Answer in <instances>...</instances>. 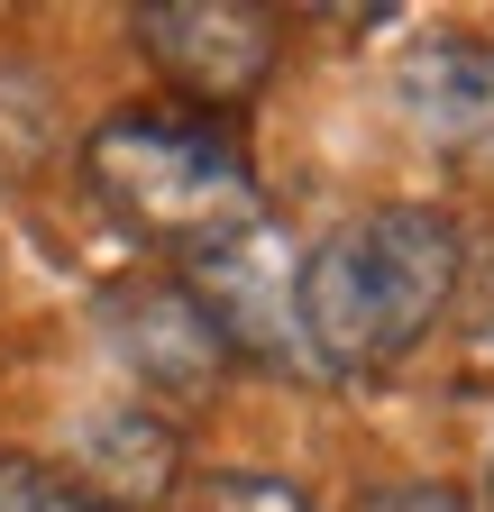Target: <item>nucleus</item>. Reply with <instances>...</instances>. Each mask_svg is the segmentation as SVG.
Here are the masks:
<instances>
[{
  "label": "nucleus",
  "mask_w": 494,
  "mask_h": 512,
  "mask_svg": "<svg viewBox=\"0 0 494 512\" xmlns=\"http://www.w3.org/2000/svg\"><path fill=\"white\" fill-rule=\"evenodd\" d=\"M394 101L412 138L449 165L494 174V37H421L394 64Z\"/></svg>",
  "instance_id": "obj_4"
},
{
  "label": "nucleus",
  "mask_w": 494,
  "mask_h": 512,
  "mask_svg": "<svg viewBox=\"0 0 494 512\" xmlns=\"http://www.w3.org/2000/svg\"><path fill=\"white\" fill-rule=\"evenodd\" d=\"M458 247L467 229L430 202H385L339 220L312 256L293 266V330L302 357L330 375H385L430 330H449L458 293Z\"/></svg>",
  "instance_id": "obj_1"
},
{
  "label": "nucleus",
  "mask_w": 494,
  "mask_h": 512,
  "mask_svg": "<svg viewBox=\"0 0 494 512\" xmlns=\"http://www.w3.org/2000/svg\"><path fill=\"white\" fill-rule=\"evenodd\" d=\"M449 330L494 366V238L458 247V293H449Z\"/></svg>",
  "instance_id": "obj_9"
},
{
  "label": "nucleus",
  "mask_w": 494,
  "mask_h": 512,
  "mask_svg": "<svg viewBox=\"0 0 494 512\" xmlns=\"http://www.w3.org/2000/svg\"><path fill=\"white\" fill-rule=\"evenodd\" d=\"M0 512H119L110 494L74 485L65 467H37V458H0Z\"/></svg>",
  "instance_id": "obj_8"
},
{
  "label": "nucleus",
  "mask_w": 494,
  "mask_h": 512,
  "mask_svg": "<svg viewBox=\"0 0 494 512\" xmlns=\"http://www.w3.org/2000/svg\"><path fill=\"white\" fill-rule=\"evenodd\" d=\"M101 320H110V348L147 384H165V394H202V384L229 366V339L211 330V311L193 302V284H165V275L119 284L101 302Z\"/></svg>",
  "instance_id": "obj_6"
},
{
  "label": "nucleus",
  "mask_w": 494,
  "mask_h": 512,
  "mask_svg": "<svg viewBox=\"0 0 494 512\" xmlns=\"http://www.w3.org/2000/svg\"><path fill=\"white\" fill-rule=\"evenodd\" d=\"M293 266H302V256L275 247L266 220L193 256V302L211 311V330L229 339V357H302V330H293Z\"/></svg>",
  "instance_id": "obj_5"
},
{
  "label": "nucleus",
  "mask_w": 494,
  "mask_h": 512,
  "mask_svg": "<svg viewBox=\"0 0 494 512\" xmlns=\"http://www.w3.org/2000/svg\"><path fill=\"white\" fill-rule=\"evenodd\" d=\"M138 55L156 64V74L183 92V110H238V101H257L266 74H275V10H257V0H147V10L129 19Z\"/></svg>",
  "instance_id": "obj_3"
},
{
  "label": "nucleus",
  "mask_w": 494,
  "mask_h": 512,
  "mask_svg": "<svg viewBox=\"0 0 494 512\" xmlns=\"http://www.w3.org/2000/svg\"><path fill=\"white\" fill-rule=\"evenodd\" d=\"M83 183L101 192V211L119 229H138L156 247H220L238 229H257V174H247L238 138L202 110L129 101L83 138Z\"/></svg>",
  "instance_id": "obj_2"
},
{
  "label": "nucleus",
  "mask_w": 494,
  "mask_h": 512,
  "mask_svg": "<svg viewBox=\"0 0 494 512\" xmlns=\"http://www.w3.org/2000/svg\"><path fill=\"white\" fill-rule=\"evenodd\" d=\"M485 494H494V448H485Z\"/></svg>",
  "instance_id": "obj_12"
},
{
  "label": "nucleus",
  "mask_w": 494,
  "mask_h": 512,
  "mask_svg": "<svg viewBox=\"0 0 494 512\" xmlns=\"http://www.w3.org/2000/svg\"><path fill=\"white\" fill-rule=\"evenodd\" d=\"M357 512H476V503L449 485H376V494H357Z\"/></svg>",
  "instance_id": "obj_11"
},
{
  "label": "nucleus",
  "mask_w": 494,
  "mask_h": 512,
  "mask_svg": "<svg viewBox=\"0 0 494 512\" xmlns=\"http://www.w3.org/2000/svg\"><path fill=\"white\" fill-rule=\"evenodd\" d=\"M165 476H174V439L147 412H101L83 430V476L74 485H110L119 512H129V494H165Z\"/></svg>",
  "instance_id": "obj_7"
},
{
  "label": "nucleus",
  "mask_w": 494,
  "mask_h": 512,
  "mask_svg": "<svg viewBox=\"0 0 494 512\" xmlns=\"http://www.w3.org/2000/svg\"><path fill=\"white\" fill-rule=\"evenodd\" d=\"M211 512H312L284 476H211Z\"/></svg>",
  "instance_id": "obj_10"
}]
</instances>
